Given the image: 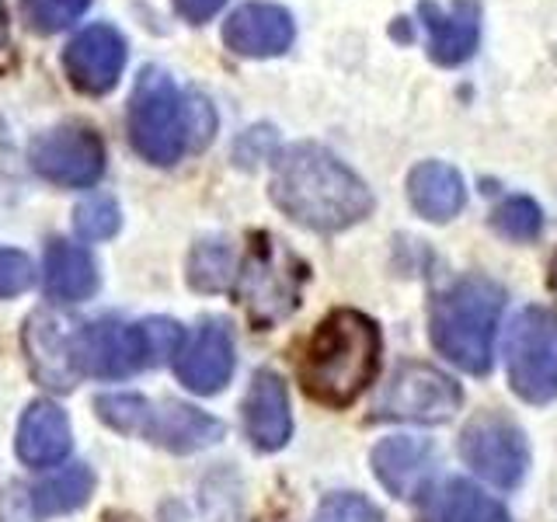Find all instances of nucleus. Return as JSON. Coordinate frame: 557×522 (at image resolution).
Listing matches in <instances>:
<instances>
[{
  "instance_id": "obj_1",
  "label": "nucleus",
  "mask_w": 557,
  "mask_h": 522,
  "mask_svg": "<svg viewBox=\"0 0 557 522\" xmlns=\"http://www.w3.org/2000/svg\"><path fill=\"white\" fill-rule=\"evenodd\" d=\"M272 199L307 231L338 234L370 216L373 196L362 178L318 144H296L278 153Z\"/></svg>"
},
{
  "instance_id": "obj_2",
  "label": "nucleus",
  "mask_w": 557,
  "mask_h": 522,
  "mask_svg": "<svg viewBox=\"0 0 557 522\" xmlns=\"http://www.w3.org/2000/svg\"><path fill=\"white\" fill-rule=\"evenodd\" d=\"M216 115L209 101L185 98L164 70H144L129 98V139L150 164H178L185 150H199L213 139Z\"/></svg>"
},
{
  "instance_id": "obj_3",
  "label": "nucleus",
  "mask_w": 557,
  "mask_h": 522,
  "mask_svg": "<svg viewBox=\"0 0 557 522\" xmlns=\"http://www.w3.org/2000/svg\"><path fill=\"white\" fill-rule=\"evenodd\" d=\"M380 359V331L359 310H335L313 331L300 365L304 387L313 400L348 408L370 387Z\"/></svg>"
},
{
  "instance_id": "obj_4",
  "label": "nucleus",
  "mask_w": 557,
  "mask_h": 522,
  "mask_svg": "<svg viewBox=\"0 0 557 522\" xmlns=\"http://www.w3.org/2000/svg\"><path fill=\"white\" fill-rule=\"evenodd\" d=\"M505 307V293L484 275H463L432 300L429 327L435 348L463 373L484 376L492 370V341Z\"/></svg>"
},
{
  "instance_id": "obj_5",
  "label": "nucleus",
  "mask_w": 557,
  "mask_h": 522,
  "mask_svg": "<svg viewBox=\"0 0 557 522\" xmlns=\"http://www.w3.org/2000/svg\"><path fill=\"white\" fill-rule=\"evenodd\" d=\"M307 265L275 237H255L248 265L240 272V300L258 327H272L300 307Z\"/></svg>"
},
{
  "instance_id": "obj_6",
  "label": "nucleus",
  "mask_w": 557,
  "mask_h": 522,
  "mask_svg": "<svg viewBox=\"0 0 557 522\" xmlns=\"http://www.w3.org/2000/svg\"><path fill=\"white\" fill-rule=\"evenodd\" d=\"M512 390L530 405L557 397V313L547 307H527L509 327L505 341Z\"/></svg>"
},
{
  "instance_id": "obj_7",
  "label": "nucleus",
  "mask_w": 557,
  "mask_h": 522,
  "mask_svg": "<svg viewBox=\"0 0 557 522\" xmlns=\"http://www.w3.org/2000/svg\"><path fill=\"white\" fill-rule=\"evenodd\" d=\"M460 408V387L429 362H405L383 387L373 418L376 422L440 425Z\"/></svg>"
},
{
  "instance_id": "obj_8",
  "label": "nucleus",
  "mask_w": 557,
  "mask_h": 522,
  "mask_svg": "<svg viewBox=\"0 0 557 522\" xmlns=\"http://www.w3.org/2000/svg\"><path fill=\"white\" fill-rule=\"evenodd\" d=\"M460 452L467 467L481 474L495 487H516L527 477L530 467V446L527 435L502 414H478L470 418V425L460 435Z\"/></svg>"
},
{
  "instance_id": "obj_9",
  "label": "nucleus",
  "mask_w": 557,
  "mask_h": 522,
  "mask_svg": "<svg viewBox=\"0 0 557 522\" xmlns=\"http://www.w3.org/2000/svg\"><path fill=\"white\" fill-rule=\"evenodd\" d=\"M32 167L42 174L46 182L63 188H87L101 178L104 171V147L98 133L84 126H57L35 136L28 150Z\"/></svg>"
},
{
  "instance_id": "obj_10",
  "label": "nucleus",
  "mask_w": 557,
  "mask_h": 522,
  "mask_svg": "<svg viewBox=\"0 0 557 522\" xmlns=\"http://www.w3.org/2000/svg\"><path fill=\"white\" fill-rule=\"evenodd\" d=\"M74 348H77L81 373H91V376H129L136 370L153 365L144 321L139 324L95 321L77 331Z\"/></svg>"
},
{
  "instance_id": "obj_11",
  "label": "nucleus",
  "mask_w": 557,
  "mask_h": 522,
  "mask_svg": "<svg viewBox=\"0 0 557 522\" xmlns=\"http://www.w3.org/2000/svg\"><path fill=\"white\" fill-rule=\"evenodd\" d=\"M66 77L84 95H109L126 66V39L112 25H91L74 35L63 52Z\"/></svg>"
},
{
  "instance_id": "obj_12",
  "label": "nucleus",
  "mask_w": 557,
  "mask_h": 522,
  "mask_svg": "<svg viewBox=\"0 0 557 522\" xmlns=\"http://www.w3.org/2000/svg\"><path fill=\"white\" fill-rule=\"evenodd\" d=\"M74 335L63 324V318L49 310H39L32 321H25V356L32 365V376L49 390H74V383L81 380L77 365V348Z\"/></svg>"
},
{
  "instance_id": "obj_13",
  "label": "nucleus",
  "mask_w": 557,
  "mask_h": 522,
  "mask_svg": "<svg viewBox=\"0 0 557 522\" xmlns=\"http://www.w3.org/2000/svg\"><path fill=\"white\" fill-rule=\"evenodd\" d=\"M293 14L278 4H265V0H251V4L237 8L223 25V42L237 57L265 60L278 57L293 46Z\"/></svg>"
},
{
  "instance_id": "obj_14",
  "label": "nucleus",
  "mask_w": 557,
  "mask_h": 522,
  "mask_svg": "<svg viewBox=\"0 0 557 522\" xmlns=\"http://www.w3.org/2000/svg\"><path fill=\"white\" fill-rule=\"evenodd\" d=\"M418 17L429 28V57L440 66H460L474 57L481 39L478 0H453L449 8H440L435 0H422Z\"/></svg>"
},
{
  "instance_id": "obj_15",
  "label": "nucleus",
  "mask_w": 557,
  "mask_h": 522,
  "mask_svg": "<svg viewBox=\"0 0 557 522\" xmlns=\"http://www.w3.org/2000/svg\"><path fill=\"white\" fill-rule=\"evenodd\" d=\"M435 446L425 439H411V435H397V439H383L373 449V470L380 484L397 498H418L429 487L435 474Z\"/></svg>"
},
{
  "instance_id": "obj_16",
  "label": "nucleus",
  "mask_w": 557,
  "mask_h": 522,
  "mask_svg": "<svg viewBox=\"0 0 557 522\" xmlns=\"http://www.w3.org/2000/svg\"><path fill=\"white\" fill-rule=\"evenodd\" d=\"M144 439L164 446L171 452H196L223 439V425L213 414H206L182 400L168 405H150V418L144 428Z\"/></svg>"
},
{
  "instance_id": "obj_17",
  "label": "nucleus",
  "mask_w": 557,
  "mask_h": 522,
  "mask_svg": "<svg viewBox=\"0 0 557 522\" xmlns=\"http://www.w3.org/2000/svg\"><path fill=\"white\" fill-rule=\"evenodd\" d=\"M234 373V341L223 324L209 321L199 327V335L178 356V376L188 390L216 394Z\"/></svg>"
},
{
  "instance_id": "obj_18",
  "label": "nucleus",
  "mask_w": 557,
  "mask_h": 522,
  "mask_svg": "<svg viewBox=\"0 0 557 522\" xmlns=\"http://www.w3.org/2000/svg\"><path fill=\"white\" fill-rule=\"evenodd\" d=\"M244 425L258 449H278L286 446L293 422H289V397H286V383L275 373L261 370L251 380L248 400H244Z\"/></svg>"
},
{
  "instance_id": "obj_19",
  "label": "nucleus",
  "mask_w": 557,
  "mask_h": 522,
  "mask_svg": "<svg viewBox=\"0 0 557 522\" xmlns=\"http://www.w3.org/2000/svg\"><path fill=\"white\" fill-rule=\"evenodd\" d=\"M70 452V422L63 408L35 400L17 425V457L28 467H52Z\"/></svg>"
},
{
  "instance_id": "obj_20",
  "label": "nucleus",
  "mask_w": 557,
  "mask_h": 522,
  "mask_svg": "<svg viewBox=\"0 0 557 522\" xmlns=\"http://www.w3.org/2000/svg\"><path fill=\"white\" fill-rule=\"evenodd\" d=\"M408 196H411V206L422 213L425 220L432 223H446L453 220L463 209L467 202V188H463V178L460 171H453L449 164L443 161H425L411 171L408 178Z\"/></svg>"
},
{
  "instance_id": "obj_21",
  "label": "nucleus",
  "mask_w": 557,
  "mask_h": 522,
  "mask_svg": "<svg viewBox=\"0 0 557 522\" xmlns=\"http://www.w3.org/2000/svg\"><path fill=\"white\" fill-rule=\"evenodd\" d=\"M46 289L63 303L87 300L98 289V269L91 254L70 240H52L46 251Z\"/></svg>"
},
{
  "instance_id": "obj_22",
  "label": "nucleus",
  "mask_w": 557,
  "mask_h": 522,
  "mask_svg": "<svg viewBox=\"0 0 557 522\" xmlns=\"http://www.w3.org/2000/svg\"><path fill=\"white\" fill-rule=\"evenodd\" d=\"M91 487H95V474L84 463L66 467V470H60L57 477H49V481H42L39 487H35V492H32V509H35V515H39V519L74 512V509H81L87 498H91Z\"/></svg>"
},
{
  "instance_id": "obj_23",
  "label": "nucleus",
  "mask_w": 557,
  "mask_h": 522,
  "mask_svg": "<svg viewBox=\"0 0 557 522\" xmlns=\"http://www.w3.org/2000/svg\"><path fill=\"white\" fill-rule=\"evenodd\" d=\"M432 522H509V512L474 484L449 481L432 501Z\"/></svg>"
},
{
  "instance_id": "obj_24",
  "label": "nucleus",
  "mask_w": 557,
  "mask_h": 522,
  "mask_svg": "<svg viewBox=\"0 0 557 522\" xmlns=\"http://www.w3.org/2000/svg\"><path fill=\"white\" fill-rule=\"evenodd\" d=\"M234 283V251L226 240H199L188 254V286L220 293Z\"/></svg>"
},
{
  "instance_id": "obj_25",
  "label": "nucleus",
  "mask_w": 557,
  "mask_h": 522,
  "mask_svg": "<svg viewBox=\"0 0 557 522\" xmlns=\"http://www.w3.org/2000/svg\"><path fill=\"white\" fill-rule=\"evenodd\" d=\"M98 418L104 425H112L126 435H139L144 439V428H147V418H150V400L147 397H136V394H101L95 400Z\"/></svg>"
},
{
  "instance_id": "obj_26",
  "label": "nucleus",
  "mask_w": 557,
  "mask_h": 522,
  "mask_svg": "<svg viewBox=\"0 0 557 522\" xmlns=\"http://www.w3.org/2000/svg\"><path fill=\"white\" fill-rule=\"evenodd\" d=\"M492 223H495V231L509 240H533L540 234V226H544V213H540V206L533 199L512 196L495 206Z\"/></svg>"
},
{
  "instance_id": "obj_27",
  "label": "nucleus",
  "mask_w": 557,
  "mask_h": 522,
  "mask_svg": "<svg viewBox=\"0 0 557 522\" xmlns=\"http://www.w3.org/2000/svg\"><path fill=\"white\" fill-rule=\"evenodd\" d=\"M91 8V0H25L22 11H25V25L39 35H52L66 28L70 22Z\"/></svg>"
},
{
  "instance_id": "obj_28",
  "label": "nucleus",
  "mask_w": 557,
  "mask_h": 522,
  "mask_svg": "<svg viewBox=\"0 0 557 522\" xmlns=\"http://www.w3.org/2000/svg\"><path fill=\"white\" fill-rule=\"evenodd\" d=\"M119 206L112 199H87L84 206H77V231L81 237L87 240H104V237H112L119 231Z\"/></svg>"
},
{
  "instance_id": "obj_29",
  "label": "nucleus",
  "mask_w": 557,
  "mask_h": 522,
  "mask_svg": "<svg viewBox=\"0 0 557 522\" xmlns=\"http://www.w3.org/2000/svg\"><path fill=\"white\" fill-rule=\"evenodd\" d=\"M313 522H383V512L362 495H331L321 501Z\"/></svg>"
},
{
  "instance_id": "obj_30",
  "label": "nucleus",
  "mask_w": 557,
  "mask_h": 522,
  "mask_svg": "<svg viewBox=\"0 0 557 522\" xmlns=\"http://www.w3.org/2000/svg\"><path fill=\"white\" fill-rule=\"evenodd\" d=\"M32 283H35L32 258L14 248H0V300H4V296L25 293Z\"/></svg>"
},
{
  "instance_id": "obj_31",
  "label": "nucleus",
  "mask_w": 557,
  "mask_h": 522,
  "mask_svg": "<svg viewBox=\"0 0 557 522\" xmlns=\"http://www.w3.org/2000/svg\"><path fill=\"white\" fill-rule=\"evenodd\" d=\"M144 331H147V345H150V362L161 365L168 362L174 352H178L182 345V327L168 321V318H150L144 321Z\"/></svg>"
},
{
  "instance_id": "obj_32",
  "label": "nucleus",
  "mask_w": 557,
  "mask_h": 522,
  "mask_svg": "<svg viewBox=\"0 0 557 522\" xmlns=\"http://www.w3.org/2000/svg\"><path fill=\"white\" fill-rule=\"evenodd\" d=\"M226 4V0H174V11H178L185 22H191V25H202V22H209L220 8Z\"/></svg>"
},
{
  "instance_id": "obj_33",
  "label": "nucleus",
  "mask_w": 557,
  "mask_h": 522,
  "mask_svg": "<svg viewBox=\"0 0 557 522\" xmlns=\"http://www.w3.org/2000/svg\"><path fill=\"white\" fill-rule=\"evenodd\" d=\"M4 39H8V11L0 4V46H4Z\"/></svg>"
},
{
  "instance_id": "obj_34",
  "label": "nucleus",
  "mask_w": 557,
  "mask_h": 522,
  "mask_svg": "<svg viewBox=\"0 0 557 522\" xmlns=\"http://www.w3.org/2000/svg\"><path fill=\"white\" fill-rule=\"evenodd\" d=\"M550 283H554V289H557V258H554V275H550Z\"/></svg>"
}]
</instances>
